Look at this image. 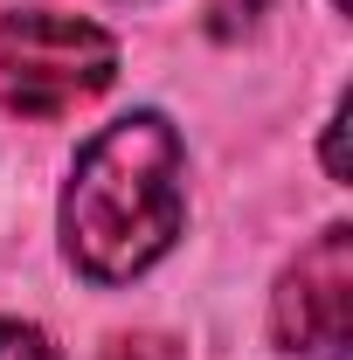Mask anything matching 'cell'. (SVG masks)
<instances>
[{"instance_id":"obj_1","label":"cell","mask_w":353,"mask_h":360,"mask_svg":"<svg viewBox=\"0 0 353 360\" xmlns=\"http://www.w3.org/2000/svg\"><path fill=\"white\" fill-rule=\"evenodd\" d=\"M187 146L160 111H132L90 139L63 187V257L90 284H132L180 236Z\"/></svg>"},{"instance_id":"obj_6","label":"cell","mask_w":353,"mask_h":360,"mask_svg":"<svg viewBox=\"0 0 353 360\" xmlns=\"http://www.w3.org/2000/svg\"><path fill=\"white\" fill-rule=\"evenodd\" d=\"M0 360H56V347H49L35 326H21V319H0Z\"/></svg>"},{"instance_id":"obj_3","label":"cell","mask_w":353,"mask_h":360,"mask_svg":"<svg viewBox=\"0 0 353 360\" xmlns=\"http://www.w3.org/2000/svg\"><path fill=\"white\" fill-rule=\"evenodd\" d=\"M270 333L298 360H347L353 347V229L333 222L284 264L270 291Z\"/></svg>"},{"instance_id":"obj_2","label":"cell","mask_w":353,"mask_h":360,"mask_svg":"<svg viewBox=\"0 0 353 360\" xmlns=\"http://www.w3.org/2000/svg\"><path fill=\"white\" fill-rule=\"evenodd\" d=\"M111 77H118V42L97 21L49 7L0 14V111L63 118L97 90H111Z\"/></svg>"},{"instance_id":"obj_7","label":"cell","mask_w":353,"mask_h":360,"mask_svg":"<svg viewBox=\"0 0 353 360\" xmlns=\"http://www.w3.org/2000/svg\"><path fill=\"white\" fill-rule=\"evenodd\" d=\"M347 97H340V104H333V118H326V174L333 180H347V153H340V139H347Z\"/></svg>"},{"instance_id":"obj_8","label":"cell","mask_w":353,"mask_h":360,"mask_svg":"<svg viewBox=\"0 0 353 360\" xmlns=\"http://www.w3.org/2000/svg\"><path fill=\"white\" fill-rule=\"evenodd\" d=\"M333 7H340V14H347V7H353V0H333Z\"/></svg>"},{"instance_id":"obj_5","label":"cell","mask_w":353,"mask_h":360,"mask_svg":"<svg viewBox=\"0 0 353 360\" xmlns=\"http://www.w3.org/2000/svg\"><path fill=\"white\" fill-rule=\"evenodd\" d=\"M104 360H187V354H180L167 333H118L104 347Z\"/></svg>"},{"instance_id":"obj_4","label":"cell","mask_w":353,"mask_h":360,"mask_svg":"<svg viewBox=\"0 0 353 360\" xmlns=\"http://www.w3.org/2000/svg\"><path fill=\"white\" fill-rule=\"evenodd\" d=\"M264 14H270V0H208V35L215 42H243Z\"/></svg>"}]
</instances>
